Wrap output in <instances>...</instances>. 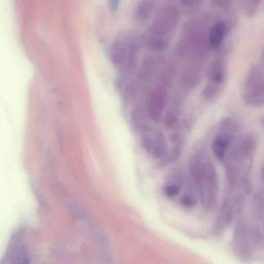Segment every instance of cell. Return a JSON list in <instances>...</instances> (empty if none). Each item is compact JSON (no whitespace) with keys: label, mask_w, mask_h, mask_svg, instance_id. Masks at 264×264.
Instances as JSON below:
<instances>
[{"label":"cell","mask_w":264,"mask_h":264,"mask_svg":"<svg viewBox=\"0 0 264 264\" xmlns=\"http://www.w3.org/2000/svg\"><path fill=\"white\" fill-rule=\"evenodd\" d=\"M230 140L229 136L226 135H219L214 140L212 150L218 158L222 159L224 157Z\"/></svg>","instance_id":"cell-9"},{"label":"cell","mask_w":264,"mask_h":264,"mask_svg":"<svg viewBox=\"0 0 264 264\" xmlns=\"http://www.w3.org/2000/svg\"><path fill=\"white\" fill-rule=\"evenodd\" d=\"M182 185L179 183H169L164 188L163 191L165 195L169 198L177 196L181 189Z\"/></svg>","instance_id":"cell-14"},{"label":"cell","mask_w":264,"mask_h":264,"mask_svg":"<svg viewBox=\"0 0 264 264\" xmlns=\"http://www.w3.org/2000/svg\"><path fill=\"white\" fill-rule=\"evenodd\" d=\"M180 18L179 11L175 6L166 4L161 7L146 33L148 47L155 51L165 50L174 36Z\"/></svg>","instance_id":"cell-1"},{"label":"cell","mask_w":264,"mask_h":264,"mask_svg":"<svg viewBox=\"0 0 264 264\" xmlns=\"http://www.w3.org/2000/svg\"><path fill=\"white\" fill-rule=\"evenodd\" d=\"M129 45L124 39L119 38L112 44L110 56L113 64L118 68L125 67Z\"/></svg>","instance_id":"cell-4"},{"label":"cell","mask_w":264,"mask_h":264,"mask_svg":"<svg viewBox=\"0 0 264 264\" xmlns=\"http://www.w3.org/2000/svg\"><path fill=\"white\" fill-rule=\"evenodd\" d=\"M57 134L60 150L62 152H63L64 150V140L63 134L60 129L57 130Z\"/></svg>","instance_id":"cell-20"},{"label":"cell","mask_w":264,"mask_h":264,"mask_svg":"<svg viewBox=\"0 0 264 264\" xmlns=\"http://www.w3.org/2000/svg\"><path fill=\"white\" fill-rule=\"evenodd\" d=\"M188 68L182 75L181 83L185 87L192 89L197 86L199 80L198 65L194 64Z\"/></svg>","instance_id":"cell-8"},{"label":"cell","mask_w":264,"mask_h":264,"mask_svg":"<svg viewBox=\"0 0 264 264\" xmlns=\"http://www.w3.org/2000/svg\"><path fill=\"white\" fill-rule=\"evenodd\" d=\"M140 144L144 150L149 154H152L154 147V137L149 133L141 135Z\"/></svg>","instance_id":"cell-15"},{"label":"cell","mask_w":264,"mask_h":264,"mask_svg":"<svg viewBox=\"0 0 264 264\" xmlns=\"http://www.w3.org/2000/svg\"><path fill=\"white\" fill-rule=\"evenodd\" d=\"M176 68L172 64H167L163 69L160 74V81L163 86L170 87L174 82L176 76Z\"/></svg>","instance_id":"cell-11"},{"label":"cell","mask_w":264,"mask_h":264,"mask_svg":"<svg viewBox=\"0 0 264 264\" xmlns=\"http://www.w3.org/2000/svg\"><path fill=\"white\" fill-rule=\"evenodd\" d=\"M203 0H181L182 5L189 9L198 7Z\"/></svg>","instance_id":"cell-17"},{"label":"cell","mask_w":264,"mask_h":264,"mask_svg":"<svg viewBox=\"0 0 264 264\" xmlns=\"http://www.w3.org/2000/svg\"><path fill=\"white\" fill-rule=\"evenodd\" d=\"M164 125L166 128L172 130L177 126L179 121V115L173 110H169L164 117Z\"/></svg>","instance_id":"cell-13"},{"label":"cell","mask_w":264,"mask_h":264,"mask_svg":"<svg viewBox=\"0 0 264 264\" xmlns=\"http://www.w3.org/2000/svg\"><path fill=\"white\" fill-rule=\"evenodd\" d=\"M184 149V143L181 140L179 143L174 144L171 152L164 158L161 165L165 166L167 164L173 163L177 160L182 153Z\"/></svg>","instance_id":"cell-12"},{"label":"cell","mask_w":264,"mask_h":264,"mask_svg":"<svg viewBox=\"0 0 264 264\" xmlns=\"http://www.w3.org/2000/svg\"><path fill=\"white\" fill-rule=\"evenodd\" d=\"M168 154V146L166 136L161 131H157L154 136V147L152 155L157 159H164Z\"/></svg>","instance_id":"cell-7"},{"label":"cell","mask_w":264,"mask_h":264,"mask_svg":"<svg viewBox=\"0 0 264 264\" xmlns=\"http://www.w3.org/2000/svg\"><path fill=\"white\" fill-rule=\"evenodd\" d=\"M168 103V94L166 88L156 87L150 93L147 104V116L154 123L159 122L163 117Z\"/></svg>","instance_id":"cell-3"},{"label":"cell","mask_w":264,"mask_h":264,"mask_svg":"<svg viewBox=\"0 0 264 264\" xmlns=\"http://www.w3.org/2000/svg\"><path fill=\"white\" fill-rule=\"evenodd\" d=\"M190 172L195 181L202 204L210 208L214 203L216 176L212 164L204 161L201 155H196L190 164Z\"/></svg>","instance_id":"cell-2"},{"label":"cell","mask_w":264,"mask_h":264,"mask_svg":"<svg viewBox=\"0 0 264 264\" xmlns=\"http://www.w3.org/2000/svg\"><path fill=\"white\" fill-rule=\"evenodd\" d=\"M156 5V0H141L134 13L135 20L139 23L147 22L151 17Z\"/></svg>","instance_id":"cell-6"},{"label":"cell","mask_w":264,"mask_h":264,"mask_svg":"<svg viewBox=\"0 0 264 264\" xmlns=\"http://www.w3.org/2000/svg\"><path fill=\"white\" fill-rule=\"evenodd\" d=\"M180 202L181 205L187 208L195 207L197 203L196 198L190 194H186L182 197Z\"/></svg>","instance_id":"cell-16"},{"label":"cell","mask_w":264,"mask_h":264,"mask_svg":"<svg viewBox=\"0 0 264 264\" xmlns=\"http://www.w3.org/2000/svg\"><path fill=\"white\" fill-rule=\"evenodd\" d=\"M138 60V49L134 42L129 44L125 67L128 71H133L136 67Z\"/></svg>","instance_id":"cell-10"},{"label":"cell","mask_w":264,"mask_h":264,"mask_svg":"<svg viewBox=\"0 0 264 264\" xmlns=\"http://www.w3.org/2000/svg\"><path fill=\"white\" fill-rule=\"evenodd\" d=\"M168 138L171 143L174 144L182 140L181 134L177 132H173L170 134L168 136Z\"/></svg>","instance_id":"cell-19"},{"label":"cell","mask_w":264,"mask_h":264,"mask_svg":"<svg viewBox=\"0 0 264 264\" xmlns=\"http://www.w3.org/2000/svg\"><path fill=\"white\" fill-rule=\"evenodd\" d=\"M228 31V25L225 22H219L214 25L208 36L210 46L213 49H218L222 44Z\"/></svg>","instance_id":"cell-5"},{"label":"cell","mask_w":264,"mask_h":264,"mask_svg":"<svg viewBox=\"0 0 264 264\" xmlns=\"http://www.w3.org/2000/svg\"><path fill=\"white\" fill-rule=\"evenodd\" d=\"M212 78L215 84H220L223 79L222 71L219 69H214L212 73Z\"/></svg>","instance_id":"cell-18"}]
</instances>
